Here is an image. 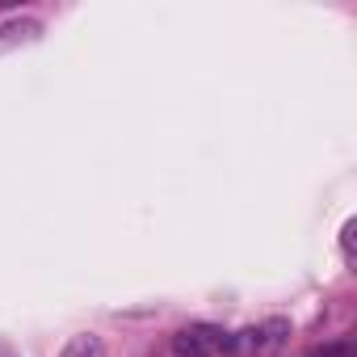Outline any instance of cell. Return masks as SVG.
I'll return each mask as SVG.
<instances>
[{"instance_id": "obj_5", "label": "cell", "mask_w": 357, "mask_h": 357, "mask_svg": "<svg viewBox=\"0 0 357 357\" xmlns=\"http://www.w3.org/2000/svg\"><path fill=\"white\" fill-rule=\"evenodd\" d=\"M0 357H22V353H17V349H13L9 340H0Z\"/></svg>"}, {"instance_id": "obj_3", "label": "cell", "mask_w": 357, "mask_h": 357, "mask_svg": "<svg viewBox=\"0 0 357 357\" xmlns=\"http://www.w3.org/2000/svg\"><path fill=\"white\" fill-rule=\"evenodd\" d=\"M59 357H105V344H101V336L80 332V336H72V340L63 344V353H59Z\"/></svg>"}, {"instance_id": "obj_2", "label": "cell", "mask_w": 357, "mask_h": 357, "mask_svg": "<svg viewBox=\"0 0 357 357\" xmlns=\"http://www.w3.org/2000/svg\"><path fill=\"white\" fill-rule=\"evenodd\" d=\"M38 22H9V26H0V51H9L13 43H34L38 38Z\"/></svg>"}, {"instance_id": "obj_1", "label": "cell", "mask_w": 357, "mask_h": 357, "mask_svg": "<svg viewBox=\"0 0 357 357\" xmlns=\"http://www.w3.org/2000/svg\"><path fill=\"white\" fill-rule=\"evenodd\" d=\"M231 340H227V332L223 328H211V324H194V328H181L172 336V349H176V357H215V353H223Z\"/></svg>"}, {"instance_id": "obj_4", "label": "cell", "mask_w": 357, "mask_h": 357, "mask_svg": "<svg viewBox=\"0 0 357 357\" xmlns=\"http://www.w3.org/2000/svg\"><path fill=\"white\" fill-rule=\"evenodd\" d=\"M353 236H357V223H344V261H353Z\"/></svg>"}]
</instances>
